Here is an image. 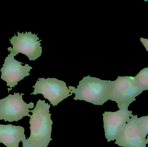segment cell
Segmentation results:
<instances>
[{"mask_svg": "<svg viewBox=\"0 0 148 147\" xmlns=\"http://www.w3.org/2000/svg\"><path fill=\"white\" fill-rule=\"evenodd\" d=\"M33 87L34 90L30 95L42 94L53 107L73 94L65 82L56 78H39Z\"/></svg>", "mask_w": 148, "mask_h": 147, "instance_id": "4", "label": "cell"}, {"mask_svg": "<svg viewBox=\"0 0 148 147\" xmlns=\"http://www.w3.org/2000/svg\"><path fill=\"white\" fill-rule=\"evenodd\" d=\"M114 84V81L103 80L88 76L79 82L77 89L70 86L69 88L75 95L74 100L102 105L109 100Z\"/></svg>", "mask_w": 148, "mask_h": 147, "instance_id": "2", "label": "cell"}, {"mask_svg": "<svg viewBox=\"0 0 148 147\" xmlns=\"http://www.w3.org/2000/svg\"><path fill=\"white\" fill-rule=\"evenodd\" d=\"M24 94L14 93L10 94L3 99H0V120L9 122H17L24 117H30L29 109L33 108L34 103L27 104L23 100Z\"/></svg>", "mask_w": 148, "mask_h": 147, "instance_id": "5", "label": "cell"}, {"mask_svg": "<svg viewBox=\"0 0 148 147\" xmlns=\"http://www.w3.org/2000/svg\"><path fill=\"white\" fill-rule=\"evenodd\" d=\"M140 41L142 43L143 45L145 47L146 50L148 51V39L141 38Z\"/></svg>", "mask_w": 148, "mask_h": 147, "instance_id": "13", "label": "cell"}, {"mask_svg": "<svg viewBox=\"0 0 148 147\" xmlns=\"http://www.w3.org/2000/svg\"><path fill=\"white\" fill-rule=\"evenodd\" d=\"M37 35L31 32H26L25 33L18 32L17 36L15 35L9 39L13 45V48L10 47L8 48V51H10V55L14 57L21 53L26 55L30 60L37 59L42 53L40 43L42 41Z\"/></svg>", "mask_w": 148, "mask_h": 147, "instance_id": "6", "label": "cell"}, {"mask_svg": "<svg viewBox=\"0 0 148 147\" xmlns=\"http://www.w3.org/2000/svg\"><path fill=\"white\" fill-rule=\"evenodd\" d=\"M45 100L40 99L30 116L29 123L30 136L26 140L29 145L34 147H47L53 139L51 138L53 122L49 114L50 105Z\"/></svg>", "mask_w": 148, "mask_h": 147, "instance_id": "1", "label": "cell"}, {"mask_svg": "<svg viewBox=\"0 0 148 147\" xmlns=\"http://www.w3.org/2000/svg\"><path fill=\"white\" fill-rule=\"evenodd\" d=\"M147 142L148 143V136H147Z\"/></svg>", "mask_w": 148, "mask_h": 147, "instance_id": "15", "label": "cell"}, {"mask_svg": "<svg viewBox=\"0 0 148 147\" xmlns=\"http://www.w3.org/2000/svg\"><path fill=\"white\" fill-rule=\"evenodd\" d=\"M22 64L23 63L17 61L10 54L5 58L3 66L1 70V79L7 83V86L10 87L8 89V92L13 87L17 85L19 81L30 75L29 72L32 67L27 64L22 66Z\"/></svg>", "mask_w": 148, "mask_h": 147, "instance_id": "9", "label": "cell"}, {"mask_svg": "<svg viewBox=\"0 0 148 147\" xmlns=\"http://www.w3.org/2000/svg\"><path fill=\"white\" fill-rule=\"evenodd\" d=\"M138 119L137 115L130 119L116 140V144L123 147H147V135L142 129Z\"/></svg>", "mask_w": 148, "mask_h": 147, "instance_id": "7", "label": "cell"}, {"mask_svg": "<svg viewBox=\"0 0 148 147\" xmlns=\"http://www.w3.org/2000/svg\"><path fill=\"white\" fill-rule=\"evenodd\" d=\"M24 131L21 126L0 124V143L7 147H19L20 142L26 140Z\"/></svg>", "mask_w": 148, "mask_h": 147, "instance_id": "10", "label": "cell"}, {"mask_svg": "<svg viewBox=\"0 0 148 147\" xmlns=\"http://www.w3.org/2000/svg\"><path fill=\"white\" fill-rule=\"evenodd\" d=\"M138 123L144 133L148 135V116L138 118Z\"/></svg>", "mask_w": 148, "mask_h": 147, "instance_id": "12", "label": "cell"}, {"mask_svg": "<svg viewBox=\"0 0 148 147\" xmlns=\"http://www.w3.org/2000/svg\"><path fill=\"white\" fill-rule=\"evenodd\" d=\"M134 77L143 91L148 90V67L142 70Z\"/></svg>", "mask_w": 148, "mask_h": 147, "instance_id": "11", "label": "cell"}, {"mask_svg": "<svg viewBox=\"0 0 148 147\" xmlns=\"http://www.w3.org/2000/svg\"><path fill=\"white\" fill-rule=\"evenodd\" d=\"M103 116L105 137L109 142L118 138L130 117L134 115L132 110L123 109L116 112L105 111Z\"/></svg>", "mask_w": 148, "mask_h": 147, "instance_id": "8", "label": "cell"}, {"mask_svg": "<svg viewBox=\"0 0 148 147\" xmlns=\"http://www.w3.org/2000/svg\"><path fill=\"white\" fill-rule=\"evenodd\" d=\"M143 92L134 77L119 76L114 81L109 100L116 102L120 110L128 109Z\"/></svg>", "mask_w": 148, "mask_h": 147, "instance_id": "3", "label": "cell"}, {"mask_svg": "<svg viewBox=\"0 0 148 147\" xmlns=\"http://www.w3.org/2000/svg\"><path fill=\"white\" fill-rule=\"evenodd\" d=\"M145 1H148V0H144Z\"/></svg>", "mask_w": 148, "mask_h": 147, "instance_id": "16", "label": "cell"}, {"mask_svg": "<svg viewBox=\"0 0 148 147\" xmlns=\"http://www.w3.org/2000/svg\"><path fill=\"white\" fill-rule=\"evenodd\" d=\"M22 142L23 143V147H34L31 146L30 145H29L27 142H26V140L23 141Z\"/></svg>", "mask_w": 148, "mask_h": 147, "instance_id": "14", "label": "cell"}]
</instances>
